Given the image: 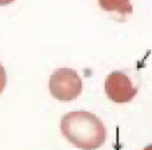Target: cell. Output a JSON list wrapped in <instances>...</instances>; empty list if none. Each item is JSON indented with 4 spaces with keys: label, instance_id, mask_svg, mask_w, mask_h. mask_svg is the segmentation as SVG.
I'll use <instances>...</instances> for the list:
<instances>
[{
    "label": "cell",
    "instance_id": "6da1fadb",
    "mask_svg": "<svg viewBox=\"0 0 152 150\" xmlns=\"http://www.w3.org/2000/svg\"><path fill=\"white\" fill-rule=\"evenodd\" d=\"M60 127L66 139L82 150H95L104 144L107 136L102 120L94 114L83 110L64 115Z\"/></svg>",
    "mask_w": 152,
    "mask_h": 150
},
{
    "label": "cell",
    "instance_id": "7a4b0ae2",
    "mask_svg": "<svg viewBox=\"0 0 152 150\" xmlns=\"http://www.w3.org/2000/svg\"><path fill=\"white\" fill-rule=\"evenodd\" d=\"M49 88L53 97L66 102L75 99L81 94L83 83L75 70L68 67H61L51 74Z\"/></svg>",
    "mask_w": 152,
    "mask_h": 150
},
{
    "label": "cell",
    "instance_id": "3957f363",
    "mask_svg": "<svg viewBox=\"0 0 152 150\" xmlns=\"http://www.w3.org/2000/svg\"><path fill=\"white\" fill-rule=\"evenodd\" d=\"M104 90L107 97L116 103H122L131 100L137 93L130 79L122 72L114 71L107 77Z\"/></svg>",
    "mask_w": 152,
    "mask_h": 150
},
{
    "label": "cell",
    "instance_id": "277c9868",
    "mask_svg": "<svg viewBox=\"0 0 152 150\" xmlns=\"http://www.w3.org/2000/svg\"><path fill=\"white\" fill-rule=\"evenodd\" d=\"M99 5L104 11H116L121 14H131L133 7L129 0H98Z\"/></svg>",
    "mask_w": 152,
    "mask_h": 150
},
{
    "label": "cell",
    "instance_id": "5b68a950",
    "mask_svg": "<svg viewBox=\"0 0 152 150\" xmlns=\"http://www.w3.org/2000/svg\"><path fill=\"white\" fill-rule=\"evenodd\" d=\"M6 86V72L4 67L0 64V93Z\"/></svg>",
    "mask_w": 152,
    "mask_h": 150
},
{
    "label": "cell",
    "instance_id": "8992f818",
    "mask_svg": "<svg viewBox=\"0 0 152 150\" xmlns=\"http://www.w3.org/2000/svg\"><path fill=\"white\" fill-rule=\"evenodd\" d=\"M15 0H0V6H4L10 4Z\"/></svg>",
    "mask_w": 152,
    "mask_h": 150
},
{
    "label": "cell",
    "instance_id": "52a82bcc",
    "mask_svg": "<svg viewBox=\"0 0 152 150\" xmlns=\"http://www.w3.org/2000/svg\"><path fill=\"white\" fill-rule=\"evenodd\" d=\"M143 150H152V144H150L144 148Z\"/></svg>",
    "mask_w": 152,
    "mask_h": 150
}]
</instances>
